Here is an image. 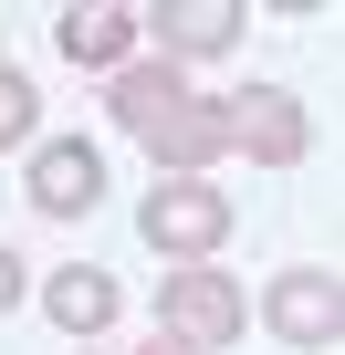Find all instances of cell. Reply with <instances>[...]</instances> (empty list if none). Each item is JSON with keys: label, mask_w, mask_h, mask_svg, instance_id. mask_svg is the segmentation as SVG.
<instances>
[{"label": "cell", "mask_w": 345, "mask_h": 355, "mask_svg": "<svg viewBox=\"0 0 345 355\" xmlns=\"http://www.w3.org/2000/svg\"><path fill=\"white\" fill-rule=\"evenodd\" d=\"M136 355H210V345H189V334H146Z\"/></svg>", "instance_id": "cell-12"}, {"label": "cell", "mask_w": 345, "mask_h": 355, "mask_svg": "<svg viewBox=\"0 0 345 355\" xmlns=\"http://www.w3.org/2000/svg\"><path fill=\"white\" fill-rule=\"evenodd\" d=\"M22 199H32L42 220H84V209L105 199V157H94L84 136H53V146H32V178H22Z\"/></svg>", "instance_id": "cell-5"}, {"label": "cell", "mask_w": 345, "mask_h": 355, "mask_svg": "<svg viewBox=\"0 0 345 355\" xmlns=\"http://www.w3.org/2000/svg\"><path fill=\"white\" fill-rule=\"evenodd\" d=\"M157 324H167V334H189V345H230V334H241V282H230V272H210V261L167 272Z\"/></svg>", "instance_id": "cell-4"}, {"label": "cell", "mask_w": 345, "mask_h": 355, "mask_svg": "<svg viewBox=\"0 0 345 355\" xmlns=\"http://www.w3.org/2000/svg\"><path fill=\"white\" fill-rule=\"evenodd\" d=\"M53 42H63V63H136V0H74V11L53 21Z\"/></svg>", "instance_id": "cell-8"}, {"label": "cell", "mask_w": 345, "mask_h": 355, "mask_svg": "<svg viewBox=\"0 0 345 355\" xmlns=\"http://www.w3.org/2000/svg\"><path fill=\"white\" fill-rule=\"evenodd\" d=\"M105 105H115V125H126V136H146V125H167V115L189 105V73L167 63V53H136V63H115V73H105Z\"/></svg>", "instance_id": "cell-6"}, {"label": "cell", "mask_w": 345, "mask_h": 355, "mask_svg": "<svg viewBox=\"0 0 345 355\" xmlns=\"http://www.w3.org/2000/svg\"><path fill=\"white\" fill-rule=\"evenodd\" d=\"M11 303H22V261L0 251V313H11Z\"/></svg>", "instance_id": "cell-13"}, {"label": "cell", "mask_w": 345, "mask_h": 355, "mask_svg": "<svg viewBox=\"0 0 345 355\" xmlns=\"http://www.w3.org/2000/svg\"><path fill=\"white\" fill-rule=\"evenodd\" d=\"M136 230H146L157 251H178V261H210V251L230 241V199L210 189V178H157L146 209H136Z\"/></svg>", "instance_id": "cell-2"}, {"label": "cell", "mask_w": 345, "mask_h": 355, "mask_svg": "<svg viewBox=\"0 0 345 355\" xmlns=\"http://www.w3.org/2000/svg\"><path fill=\"white\" fill-rule=\"evenodd\" d=\"M32 73H11V63H0V146H32Z\"/></svg>", "instance_id": "cell-11"}, {"label": "cell", "mask_w": 345, "mask_h": 355, "mask_svg": "<svg viewBox=\"0 0 345 355\" xmlns=\"http://www.w3.org/2000/svg\"><path fill=\"white\" fill-rule=\"evenodd\" d=\"M42 313H53L63 334H105V324H115V272H94V261L53 272V282H42Z\"/></svg>", "instance_id": "cell-10"}, {"label": "cell", "mask_w": 345, "mask_h": 355, "mask_svg": "<svg viewBox=\"0 0 345 355\" xmlns=\"http://www.w3.org/2000/svg\"><path fill=\"white\" fill-rule=\"evenodd\" d=\"M157 53L167 63H210V53H230L241 42V0H157Z\"/></svg>", "instance_id": "cell-7"}, {"label": "cell", "mask_w": 345, "mask_h": 355, "mask_svg": "<svg viewBox=\"0 0 345 355\" xmlns=\"http://www.w3.org/2000/svg\"><path fill=\"white\" fill-rule=\"evenodd\" d=\"M220 125H230V146L251 157V167H303V94L293 84H241V94H220Z\"/></svg>", "instance_id": "cell-3"}, {"label": "cell", "mask_w": 345, "mask_h": 355, "mask_svg": "<svg viewBox=\"0 0 345 355\" xmlns=\"http://www.w3.org/2000/svg\"><path fill=\"white\" fill-rule=\"evenodd\" d=\"M146 157H157L167 178H210V157H230V125H220V105H210V94H189L167 125H146Z\"/></svg>", "instance_id": "cell-9"}, {"label": "cell", "mask_w": 345, "mask_h": 355, "mask_svg": "<svg viewBox=\"0 0 345 355\" xmlns=\"http://www.w3.org/2000/svg\"><path fill=\"white\" fill-rule=\"evenodd\" d=\"M262 324H272L283 345H303V355H335V345H345V282H335L324 261H293V272H272Z\"/></svg>", "instance_id": "cell-1"}]
</instances>
